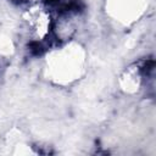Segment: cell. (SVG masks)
<instances>
[{
  "label": "cell",
  "mask_w": 156,
  "mask_h": 156,
  "mask_svg": "<svg viewBox=\"0 0 156 156\" xmlns=\"http://www.w3.org/2000/svg\"><path fill=\"white\" fill-rule=\"evenodd\" d=\"M51 69L58 80H71L79 76L83 58L78 46H66L51 57Z\"/></svg>",
  "instance_id": "6da1fadb"
},
{
  "label": "cell",
  "mask_w": 156,
  "mask_h": 156,
  "mask_svg": "<svg viewBox=\"0 0 156 156\" xmlns=\"http://www.w3.org/2000/svg\"><path fill=\"white\" fill-rule=\"evenodd\" d=\"M112 1V11L119 15L122 18H127L129 15L138 16V12L141 11V6H144V0H111Z\"/></svg>",
  "instance_id": "7a4b0ae2"
}]
</instances>
